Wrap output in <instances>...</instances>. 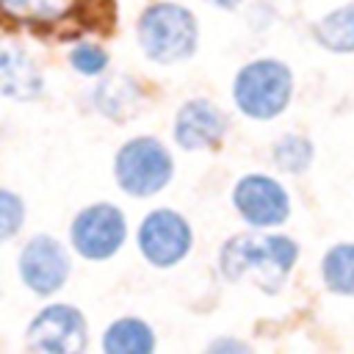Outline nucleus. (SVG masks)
<instances>
[{
  "mask_svg": "<svg viewBox=\"0 0 354 354\" xmlns=\"http://www.w3.org/2000/svg\"><path fill=\"white\" fill-rule=\"evenodd\" d=\"M299 249L285 235H235L218 252V268L227 279L254 274L260 288L274 293L285 282Z\"/></svg>",
  "mask_w": 354,
  "mask_h": 354,
  "instance_id": "1",
  "label": "nucleus"
},
{
  "mask_svg": "<svg viewBox=\"0 0 354 354\" xmlns=\"http://www.w3.org/2000/svg\"><path fill=\"white\" fill-rule=\"evenodd\" d=\"M138 41L149 61L177 64L196 50V19L177 3H155L138 19Z\"/></svg>",
  "mask_w": 354,
  "mask_h": 354,
  "instance_id": "2",
  "label": "nucleus"
},
{
  "mask_svg": "<svg viewBox=\"0 0 354 354\" xmlns=\"http://www.w3.org/2000/svg\"><path fill=\"white\" fill-rule=\"evenodd\" d=\"M293 77L279 61H252L235 77V102L246 116L271 119L285 111Z\"/></svg>",
  "mask_w": 354,
  "mask_h": 354,
  "instance_id": "3",
  "label": "nucleus"
},
{
  "mask_svg": "<svg viewBox=\"0 0 354 354\" xmlns=\"http://www.w3.org/2000/svg\"><path fill=\"white\" fill-rule=\"evenodd\" d=\"M113 171H116V183L122 185V191L133 196H152L169 183L171 158L160 141L133 138L119 149Z\"/></svg>",
  "mask_w": 354,
  "mask_h": 354,
  "instance_id": "4",
  "label": "nucleus"
},
{
  "mask_svg": "<svg viewBox=\"0 0 354 354\" xmlns=\"http://www.w3.org/2000/svg\"><path fill=\"white\" fill-rule=\"evenodd\" d=\"M30 354H83L88 343L86 318L69 304L44 307L25 335Z\"/></svg>",
  "mask_w": 354,
  "mask_h": 354,
  "instance_id": "5",
  "label": "nucleus"
},
{
  "mask_svg": "<svg viewBox=\"0 0 354 354\" xmlns=\"http://www.w3.org/2000/svg\"><path fill=\"white\" fill-rule=\"evenodd\" d=\"M124 235H127L124 216L119 207L108 202L80 210L77 218L72 221V243L88 260H105L116 254L119 246L124 243Z\"/></svg>",
  "mask_w": 354,
  "mask_h": 354,
  "instance_id": "6",
  "label": "nucleus"
},
{
  "mask_svg": "<svg viewBox=\"0 0 354 354\" xmlns=\"http://www.w3.org/2000/svg\"><path fill=\"white\" fill-rule=\"evenodd\" d=\"M138 246L144 257L158 266L169 268L180 263L191 249V227L174 210H152L138 230Z\"/></svg>",
  "mask_w": 354,
  "mask_h": 354,
  "instance_id": "7",
  "label": "nucleus"
},
{
  "mask_svg": "<svg viewBox=\"0 0 354 354\" xmlns=\"http://www.w3.org/2000/svg\"><path fill=\"white\" fill-rule=\"evenodd\" d=\"M19 277L39 296L55 293L69 277L66 249L50 235H36L19 254Z\"/></svg>",
  "mask_w": 354,
  "mask_h": 354,
  "instance_id": "8",
  "label": "nucleus"
},
{
  "mask_svg": "<svg viewBox=\"0 0 354 354\" xmlns=\"http://www.w3.org/2000/svg\"><path fill=\"white\" fill-rule=\"evenodd\" d=\"M232 202L238 213L252 224V227H274L282 224L290 213V202L285 188L266 177V174H249L235 185Z\"/></svg>",
  "mask_w": 354,
  "mask_h": 354,
  "instance_id": "9",
  "label": "nucleus"
},
{
  "mask_svg": "<svg viewBox=\"0 0 354 354\" xmlns=\"http://www.w3.org/2000/svg\"><path fill=\"white\" fill-rule=\"evenodd\" d=\"M227 116L210 100H188L174 116V141L183 149H207L221 141Z\"/></svg>",
  "mask_w": 354,
  "mask_h": 354,
  "instance_id": "10",
  "label": "nucleus"
},
{
  "mask_svg": "<svg viewBox=\"0 0 354 354\" xmlns=\"http://www.w3.org/2000/svg\"><path fill=\"white\" fill-rule=\"evenodd\" d=\"M0 91L11 100H36L44 91V77L25 50L0 44Z\"/></svg>",
  "mask_w": 354,
  "mask_h": 354,
  "instance_id": "11",
  "label": "nucleus"
},
{
  "mask_svg": "<svg viewBox=\"0 0 354 354\" xmlns=\"http://www.w3.org/2000/svg\"><path fill=\"white\" fill-rule=\"evenodd\" d=\"M94 105L100 108L102 116L108 119H130L138 105H141V91L138 86L124 77V75H113V77H105L97 88H94Z\"/></svg>",
  "mask_w": 354,
  "mask_h": 354,
  "instance_id": "12",
  "label": "nucleus"
},
{
  "mask_svg": "<svg viewBox=\"0 0 354 354\" xmlns=\"http://www.w3.org/2000/svg\"><path fill=\"white\" fill-rule=\"evenodd\" d=\"M105 354H152L155 335L141 318H119L102 335Z\"/></svg>",
  "mask_w": 354,
  "mask_h": 354,
  "instance_id": "13",
  "label": "nucleus"
},
{
  "mask_svg": "<svg viewBox=\"0 0 354 354\" xmlns=\"http://www.w3.org/2000/svg\"><path fill=\"white\" fill-rule=\"evenodd\" d=\"M315 39L335 53H354V6H343L326 14L315 25Z\"/></svg>",
  "mask_w": 354,
  "mask_h": 354,
  "instance_id": "14",
  "label": "nucleus"
},
{
  "mask_svg": "<svg viewBox=\"0 0 354 354\" xmlns=\"http://www.w3.org/2000/svg\"><path fill=\"white\" fill-rule=\"evenodd\" d=\"M77 0H0V11L19 22H55L72 11Z\"/></svg>",
  "mask_w": 354,
  "mask_h": 354,
  "instance_id": "15",
  "label": "nucleus"
},
{
  "mask_svg": "<svg viewBox=\"0 0 354 354\" xmlns=\"http://www.w3.org/2000/svg\"><path fill=\"white\" fill-rule=\"evenodd\" d=\"M324 282L335 293H354V243H340L324 257Z\"/></svg>",
  "mask_w": 354,
  "mask_h": 354,
  "instance_id": "16",
  "label": "nucleus"
},
{
  "mask_svg": "<svg viewBox=\"0 0 354 354\" xmlns=\"http://www.w3.org/2000/svg\"><path fill=\"white\" fill-rule=\"evenodd\" d=\"M313 160V144L301 136H285L274 144V163L282 171H304Z\"/></svg>",
  "mask_w": 354,
  "mask_h": 354,
  "instance_id": "17",
  "label": "nucleus"
},
{
  "mask_svg": "<svg viewBox=\"0 0 354 354\" xmlns=\"http://www.w3.org/2000/svg\"><path fill=\"white\" fill-rule=\"evenodd\" d=\"M22 221H25V205L17 194L0 188V243L14 238L19 230H22Z\"/></svg>",
  "mask_w": 354,
  "mask_h": 354,
  "instance_id": "18",
  "label": "nucleus"
},
{
  "mask_svg": "<svg viewBox=\"0 0 354 354\" xmlns=\"http://www.w3.org/2000/svg\"><path fill=\"white\" fill-rule=\"evenodd\" d=\"M69 64L75 66V72L94 77V75H102V72H105V66H108V53H105L100 44H88V41H83V44L72 47V53H69Z\"/></svg>",
  "mask_w": 354,
  "mask_h": 354,
  "instance_id": "19",
  "label": "nucleus"
},
{
  "mask_svg": "<svg viewBox=\"0 0 354 354\" xmlns=\"http://www.w3.org/2000/svg\"><path fill=\"white\" fill-rule=\"evenodd\" d=\"M207 354H252V348L238 337H218L210 343Z\"/></svg>",
  "mask_w": 354,
  "mask_h": 354,
  "instance_id": "20",
  "label": "nucleus"
},
{
  "mask_svg": "<svg viewBox=\"0 0 354 354\" xmlns=\"http://www.w3.org/2000/svg\"><path fill=\"white\" fill-rule=\"evenodd\" d=\"M213 3H216V6H221V8H235L241 0H213Z\"/></svg>",
  "mask_w": 354,
  "mask_h": 354,
  "instance_id": "21",
  "label": "nucleus"
}]
</instances>
